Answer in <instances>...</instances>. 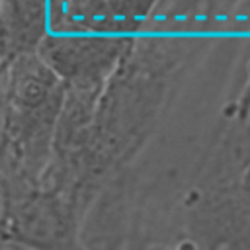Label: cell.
<instances>
[{"label":"cell","mask_w":250,"mask_h":250,"mask_svg":"<svg viewBox=\"0 0 250 250\" xmlns=\"http://www.w3.org/2000/svg\"><path fill=\"white\" fill-rule=\"evenodd\" d=\"M64 96V82L37 53L2 64L4 188L41 184L53 160Z\"/></svg>","instance_id":"obj_1"},{"label":"cell","mask_w":250,"mask_h":250,"mask_svg":"<svg viewBox=\"0 0 250 250\" xmlns=\"http://www.w3.org/2000/svg\"><path fill=\"white\" fill-rule=\"evenodd\" d=\"M170 49L141 43L105 84L94 121V158L104 176L137 154L158 119L166 76L174 64Z\"/></svg>","instance_id":"obj_2"},{"label":"cell","mask_w":250,"mask_h":250,"mask_svg":"<svg viewBox=\"0 0 250 250\" xmlns=\"http://www.w3.org/2000/svg\"><path fill=\"white\" fill-rule=\"evenodd\" d=\"M82 211L62 191L41 182L4 188V240L23 250H88Z\"/></svg>","instance_id":"obj_3"},{"label":"cell","mask_w":250,"mask_h":250,"mask_svg":"<svg viewBox=\"0 0 250 250\" xmlns=\"http://www.w3.org/2000/svg\"><path fill=\"white\" fill-rule=\"evenodd\" d=\"M139 37L51 31L37 49L64 86L105 88Z\"/></svg>","instance_id":"obj_4"},{"label":"cell","mask_w":250,"mask_h":250,"mask_svg":"<svg viewBox=\"0 0 250 250\" xmlns=\"http://www.w3.org/2000/svg\"><path fill=\"white\" fill-rule=\"evenodd\" d=\"M162 0H53V29L137 37Z\"/></svg>","instance_id":"obj_5"},{"label":"cell","mask_w":250,"mask_h":250,"mask_svg":"<svg viewBox=\"0 0 250 250\" xmlns=\"http://www.w3.org/2000/svg\"><path fill=\"white\" fill-rule=\"evenodd\" d=\"M53 29V0H2V62L37 53Z\"/></svg>","instance_id":"obj_6"},{"label":"cell","mask_w":250,"mask_h":250,"mask_svg":"<svg viewBox=\"0 0 250 250\" xmlns=\"http://www.w3.org/2000/svg\"><path fill=\"white\" fill-rule=\"evenodd\" d=\"M223 164H229L232 168L238 170V178L242 174V170L250 164V113L244 119V125L240 129V133L234 139V146L230 148L229 156L223 158Z\"/></svg>","instance_id":"obj_7"},{"label":"cell","mask_w":250,"mask_h":250,"mask_svg":"<svg viewBox=\"0 0 250 250\" xmlns=\"http://www.w3.org/2000/svg\"><path fill=\"white\" fill-rule=\"evenodd\" d=\"M129 250H199L195 246H189L188 242L182 244V246H170V244H150V242H145L141 246H135V248H129Z\"/></svg>","instance_id":"obj_8"}]
</instances>
